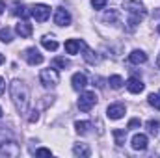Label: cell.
Instances as JSON below:
<instances>
[{"label":"cell","mask_w":160,"mask_h":158,"mask_svg":"<svg viewBox=\"0 0 160 158\" xmlns=\"http://www.w3.org/2000/svg\"><path fill=\"white\" fill-rule=\"evenodd\" d=\"M9 91H11V101L17 108L19 114H26L28 112V104H30V91L26 87L24 82L21 80H13L9 84Z\"/></svg>","instance_id":"1"},{"label":"cell","mask_w":160,"mask_h":158,"mask_svg":"<svg viewBox=\"0 0 160 158\" xmlns=\"http://www.w3.org/2000/svg\"><path fill=\"white\" fill-rule=\"evenodd\" d=\"M123 9H127V13H128L127 24H128V30H130V32H132V30L145 19V15H147V9H145V6H143L142 0H128V2H125Z\"/></svg>","instance_id":"2"},{"label":"cell","mask_w":160,"mask_h":158,"mask_svg":"<svg viewBox=\"0 0 160 158\" xmlns=\"http://www.w3.org/2000/svg\"><path fill=\"white\" fill-rule=\"evenodd\" d=\"M39 80L45 87H56L58 82H60V75H58L56 69H50L48 67V69H43L39 73Z\"/></svg>","instance_id":"3"},{"label":"cell","mask_w":160,"mask_h":158,"mask_svg":"<svg viewBox=\"0 0 160 158\" xmlns=\"http://www.w3.org/2000/svg\"><path fill=\"white\" fill-rule=\"evenodd\" d=\"M21 147L13 140H2L0 138V156H19Z\"/></svg>","instance_id":"4"},{"label":"cell","mask_w":160,"mask_h":158,"mask_svg":"<svg viewBox=\"0 0 160 158\" xmlns=\"http://www.w3.org/2000/svg\"><path fill=\"white\" fill-rule=\"evenodd\" d=\"M95 104H97V95H95L93 91H84V93L80 95L78 108L82 110V112H89Z\"/></svg>","instance_id":"5"},{"label":"cell","mask_w":160,"mask_h":158,"mask_svg":"<svg viewBox=\"0 0 160 158\" xmlns=\"http://www.w3.org/2000/svg\"><path fill=\"white\" fill-rule=\"evenodd\" d=\"M30 15H32L38 22H45V21L50 17V7L45 6V4H36V6H32Z\"/></svg>","instance_id":"6"},{"label":"cell","mask_w":160,"mask_h":158,"mask_svg":"<svg viewBox=\"0 0 160 158\" xmlns=\"http://www.w3.org/2000/svg\"><path fill=\"white\" fill-rule=\"evenodd\" d=\"M78 50L84 52L82 56H84V60H86L89 65H97V63H99V56H97V54H95V52H93L86 43H84V41H78Z\"/></svg>","instance_id":"7"},{"label":"cell","mask_w":160,"mask_h":158,"mask_svg":"<svg viewBox=\"0 0 160 158\" xmlns=\"http://www.w3.org/2000/svg\"><path fill=\"white\" fill-rule=\"evenodd\" d=\"M54 22L58 26H69L71 24V15L65 7H56L54 11Z\"/></svg>","instance_id":"8"},{"label":"cell","mask_w":160,"mask_h":158,"mask_svg":"<svg viewBox=\"0 0 160 158\" xmlns=\"http://www.w3.org/2000/svg\"><path fill=\"white\" fill-rule=\"evenodd\" d=\"M24 58H26V62L30 65H39V63H43V54H41L38 48H34V47L24 50Z\"/></svg>","instance_id":"9"},{"label":"cell","mask_w":160,"mask_h":158,"mask_svg":"<svg viewBox=\"0 0 160 158\" xmlns=\"http://www.w3.org/2000/svg\"><path fill=\"white\" fill-rule=\"evenodd\" d=\"M106 116L110 119H121L123 116H125V106L121 104V102H118V104H110L108 106V110H106Z\"/></svg>","instance_id":"10"},{"label":"cell","mask_w":160,"mask_h":158,"mask_svg":"<svg viewBox=\"0 0 160 158\" xmlns=\"http://www.w3.org/2000/svg\"><path fill=\"white\" fill-rule=\"evenodd\" d=\"M132 149L134 151H145L147 149V136L145 134H136L134 138H132Z\"/></svg>","instance_id":"11"},{"label":"cell","mask_w":160,"mask_h":158,"mask_svg":"<svg viewBox=\"0 0 160 158\" xmlns=\"http://www.w3.org/2000/svg\"><path fill=\"white\" fill-rule=\"evenodd\" d=\"M143 82L140 78H136V77H130V78L127 80V89L130 91V93H142L143 91Z\"/></svg>","instance_id":"12"},{"label":"cell","mask_w":160,"mask_h":158,"mask_svg":"<svg viewBox=\"0 0 160 158\" xmlns=\"http://www.w3.org/2000/svg\"><path fill=\"white\" fill-rule=\"evenodd\" d=\"M71 82H73V89H75V91H80V89H84V87L88 86V78H86L84 73H75Z\"/></svg>","instance_id":"13"},{"label":"cell","mask_w":160,"mask_h":158,"mask_svg":"<svg viewBox=\"0 0 160 158\" xmlns=\"http://www.w3.org/2000/svg\"><path fill=\"white\" fill-rule=\"evenodd\" d=\"M128 62L134 63V65H140V63H145L147 62V54L143 50H132L128 54Z\"/></svg>","instance_id":"14"},{"label":"cell","mask_w":160,"mask_h":158,"mask_svg":"<svg viewBox=\"0 0 160 158\" xmlns=\"http://www.w3.org/2000/svg\"><path fill=\"white\" fill-rule=\"evenodd\" d=\"M15 32H17L21 37H30V36H32V24H28L26 21H21V22L15 26Z\"/></svg>","instance_id":"15"},{"label":"cell","mask_w":160,"mask_h":158,"mask_svg":"<svg viewBox=\"0 0 160 158\" xmlns=\"http://www.w3.org/2000/svg\"><path fill=\"white\" fill-rule=\"evenodd\" d=\"M11 7H13V9H11V13H13L15 17H22V19H24V17H28V13H30V11H26V6H24V4H21V2H13V6H11Z\"/></svg>","instance_id":"16"},{"label":"cell","mask_w":160,"mask_h":158,"mask_svg":"<svg viewBox=\"0 0 160 158\" xmlns=\"http://www.w3.org/2000/svg\"><path fill=\"white\" fill-rule=\"evenodd\" d=\"M73 155H75V156L88 158L91 153H89V147H88V145H84V143H77V145L73 147Z\"/></svg>","instance_id":"17"},{"label":"cell","mask_w":160,"mask_h":158,"mask_svg":"<svg viewBox=\"0 0 160 158\" xmlns=\"http://www.w3.org/2000/svg\"><path fill=\"white\" fill-rule=\"evenodd\" d=\"M41 45H43L47 50H56V48H58V43H56V39H54L52 36H43V37H41Z\"/></svg>","instance_id":"18"},{"label":"cell","mask_w":160,"mask_h":158,"mask_svg":"<svg viewBox=\"0 0 160 158\" xmlns=\"http://www.w3.org/2000/svg\"><path fill=\"white\" fill-rule=\"evenodd\" d=\"M75 128H77V132H78L80 136H86L89 132V128H91V123L89 121H77L75 123Z\"/></svg>","instance_id":"19"},{"label":"cell","mask_w":160,"mask_h":158,"mask_svg":"<svg viewBox=\"0 0 160 158\" xmlns=\"http://www.w3.org/2000/svg\"><path fill=\"white\" fill-rule=\"evenodd\" d=\"M114 140H116V145H125V141H127V130H119V128H116L114 132Z\"/></svg>","instance_id":"20"},{"label":"cell","mask_w":160,"mask_h":158,"mask_svg":"<svg viewBox=\"0 0 160 158\" xmlns=\"http://www.w3.org/2000/svg\"><path fill=\"white\" fill-rule=\"evenodd\" d=\"M147 132H149L151 136H158L160 125H158V121H157V119H149V121H147Z\"/></svg>","instance_id":"21"},{"label":"cell","mask_w":160,"mask_h":158,"mask_svg":"<svg viewBox=\"0 0 160 158\" xmlns=\"http://www.w3.org/2000/svg\"><path fill=\"white\" fill-rule=\"evenodd\" d=\"M65 50H67V54H77L78 52V39H67L65 41Z\"/></svg>","instance_id":"22"},{"label":"cell","mask_w":160,"mask_h":158,"mask_svg":"<svg viewBox=\"0 0 160 158\" xmlns=\"http://www.w3.org/2000/svg\"><path fill=\"white\" fill-rule=\"evenodd\" d=\"M108 84H110V87H112V89H121L125 82H123V78H121V77L114 75V77H110V78H108Z\"/></svg>","instance_id":"23"},{"label":"cell","mask_w":160,"mask_h":158,"mask_svg":"<svg viewBox=\"0 0 160 158\" xmlns=\"http://www.w3.org/2000/svg\"><path fill=\"white\" fill-rule=\"evenodd\" d=\"M118 19H119V11H118V9H110V11L104 15V21H106V22H110V24L118 22Z\"/></svg>","instance_id":"24"},{"label":"cell","mask_w":160,"mask_h":158,"mask_svg":"<svg viewBox=\"0 0 160 158\" xmlns=\"http://www.w3.org/2000/svg\"><path fill=\"white\" fill-rule=\"evenodd\" d=\"M52 67H56V69H65V67H69V60H65V58H54V60H52Z\"/></svg>","instance_id":"25"},{"label":"cell","mask_w":160,"mask_h":158,"mask_svg":"<svg viewBox=\"0 0 160 158\" xmlns=\"http://www.w3.org/2000/svg\"><path fill=\"white\" fill-rule=\"evenodd\" d=\"M11 39H13L11 30H9V28H2V30H0V41H2V43H11Z\"/></svg>","instance_id":"26"},{"label":"cell","mask_w":160,"mask_h":158,"mask_svg":"<svg viewBox=\"0 0 160 158\" xmlns=\"http://www.w3.org/2000/svg\"><path fill=\"white\" fill-rule=\"evenodd\" d=\"M147 101H149L151 106H155L157 110H160V93H151V95L147 97Z\"/></svg>","instance_id":"27"},{"label":"cell","mask_w":160,"mask_h":158,"mask_svg":"<svg viewBox=\"0 0 160 158\" xmlns=\"http://www.w3.org/2000/svg\"><path fill=\"white\" fill-rule=\"evenodd\" d=\"M106 2H108V0H91V6H93L95 9H102V7L106 6Z\"/></svg>","instance_id":"28"},{"label":"cell","mask_w":160,"mask_h":158,"mask_svg":"<svg viewBox=\"0 0 160 158\" xmlns=\"http://www.w3.org/2000/svg\"><path fill=\"white\" fill-rule=\"evenodd\" d=\"M36 155H39V156H50L52 153H50V149H38Z\"/></svg>","instance_id":"29"},{"label":"cell","mask_w":160,"mask_h":158,"mask_svg":"<svg viewBox=\"0 0 160 158\" xmlns=\"http://www.w3.org/2000/svg\"><path fill=\"white\" fill-rule=\"evenodd\" d=\"M142 123H140V119H130L128 121V128H138Z\"/></svg>","instance_id":"30"},{"label":"cell","mask_w":160,"mask_h":158,"mask_svg":"<svg viewBox=\"0 0 160 158\" xmlns=\"http://www.w3.org/2000/svg\"><path fill=\"white\" fill-rule=\"evenodd\" d=\"M30 114H32V116L28 117V121H30V123H36V121L39 119V114H38V110H34V112H30Z\"/></svg>","instance_id":"31"},{"label":"cell","mask_w":160,"mask_h":158,"mask_svg":"<svg viewBox=\"0 0 160 158\" xmlns=\"http://www.w3.org/2000/svg\"><path fill=\"white\" fill-rule=\"evenodd\" d=\"M4 87H6V82H4L2 77H0V95H2V91H4Z\"/></svg>","instance_id":"32"},{"label":"cell","mask_w":160,"mask_h":158,"mask_svg":"<svg viewBox=\"0 0 160 158\" xmlns=\"http://www.w3.org/2000/svg\"><path fill=\"white\" fill-rule=\"evenodd\" d=\"M4 9H6V6H4V0H0V15L4 13Z\"/></svg>","instance_id":"33"},{"label":"cell","mask_w":160,"mask_h":158,"mask_svg":"<svg viewBox=\"0 0 160 158\" xmlns=\"http://www.w3.org/2000/svg\"><path fill=\"white\" fill-rule=\"evenodd\" d=\"M2 63H4V56L0 54V65H2Z\"/></svg>","instance_id":"34"},{"label":"cell","mask_w":160,"mask_h":158,"mask_svg":"<svg viewBox=\"0 0 160 158\" xmlns=\"http://www.w3.org/2000/svg\"><path fill=\"white\" fill-rule=\"evenodd\" d=\"M157 30H158V34H160V24H158V28H157Z\"/></svg>","instance_id":"35"},{"label":"cell","mask_w":160,"mask_h":158,"mask_svg":"<svg viewBox=\"0 0 160 158\" xmlns=\"http://www.w3.org/2000/svg\"><path fill=\"white\" fill-rule=\"evenodd\" d=\"M0 117H2V108H0Z\"/></svg>","instance_id":"36"},{"label":"cell","mask_w":160,"mask_h":158,"mask_svg":"<svg viewBox=\"0 0 160 158\" xmlns=\"http://www.w3.org/2000/svg\"><path fill=\"white\" fill-rule=\"evenodd\" d=\"M158 65H160V56H158Z\"/></svg>","instance_id":"37"}]
</instances>
